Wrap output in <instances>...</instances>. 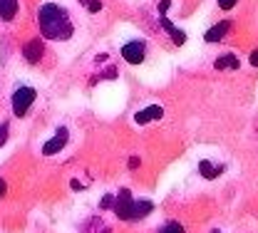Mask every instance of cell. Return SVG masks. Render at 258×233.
<instances>
[{
    "mask_svg": "<svg viewBox=\"0 0 258 233\" xmlns=\"http://www.w3.org/2000/svg\"><path fill=\"white\" fill-rule=\"evenodd\" d=\"M37 25L42 37L52 42H72L80 33V18L77 13L62 0H45L37 8Z\"/></svg>",
    "mask_w": 258,
    "mask_h": 233,
    "instance_id": "1",
    "label": "cell"
},
{
    "mask_svg": "<svg viewBox=\"0 0 258 233\" xmlns=\"http://www.w3.org/2000/svg\"><path fill=\"white\" fill-rule=\"evenodd\" d=\"M114 211H117L122 218H142L144 213H149V211H152V203H147V201H144V203H137L127 191H122V196L117 199Z\"/></svg>",
    "mask_w": 258,
    "mask_h": 233,
    "instance_id": "2",
    "label": "cell"
},
{
    "mask_svg": "<svg viewBox=\"0 0 258 233\" xmlns=\"http://www.w3.org/2000/svg\"><path fill=\"white\" fill-rule=\"evenodd\" d=\"M37 97V92L28 87V85H20V87H15V92H13V97H10V104H13V114L15 117H25L28 114V109L32 107V102Z\"/></svg>",
    "mask_w": 258,
    "mask_h": 233,
    "instance_id": "3",
    "label": "cell"
},
{
    "mask_svg": "<svg viewBox=\"0 0 258 233\" xmlns=\"http://www.w3.org/2000/svg\"><path fill=\"white\" fill-rule=\"evenodd\" d=\"M144 42H139V40H132L127 42L124 47H122V57L127 60L129 65H139V62H144Z\"/></svg>",
    "mask_w": 258,
    "mask_h": 233,
    "instance_id": "4",
    "label": "cell"
},
{
    "mask_svg": "<svg viewBox=\"0 0 258 233\" xmlns=\"http://www.w3.org/2000/svg\"><path fill=\"white\" fill-rule=\"evenodd\" d=\"M23 55H25V60H28L30 65H35V62L42 57V42H40V37L30 40V42L23 47Z\"/></svg>",
    "mask_w": 258,
    "mask_h": 233,
    "instance_id": "5",
    "label": "cell"
},
{
    "mask_svg": "<svg viewBox=\"0 0 258 233\" xmlns=\"http://www.w3.org/2000/svg\"><path fill=\"white\" fill-rule=\"evenodd\" d=\"M161 114V107L159 104H152V107H147V109H142V112H137L134 114V119H137V124H147V122H152V119H159Z\"/></svg>",
    "mask_w": 258,
    "mask_h": 233,
    "instance_id": "6",
    "label": "cell"
},
{
    "mask_svg": "<svg viewBox=\"0 0 258 233\" xmlns=\"http://www.w3.org/2000/svg\"><path fill=\"white\" fill-rule=\"evenodd\" d=\"M18 8H20L18 0H0V20L10 23V20L18 15Z\"/></svg>",
    "mask_w": 258,
    "mask_h": 233,
    "instance_id": "7",
    "label": "cell"
},
{
    "mask_svg": "<svg viewBox=\"0 0 258 233\" xmlns=\"http://www.w3.org/2000/svg\"><path fill=\"white\" fill-rule=\"evenodd\" d=\"M64 141H67V132H64V129H60L55 139H50V141H47V144L42 146V154H47V157H50V154L60 151V149L64 146Z\"/></svg>",
    "mask_w": 258,
    "mask_h": 233,
    "instance_id": "8",
    "label": "cell"
},
{
    "mask_svg": "<svg viewBox=\"0 0 258 233\" xmlns=\"http://www.w3.org/2000/svg\"><path fill=\"white\" fill-rule=\"evenodd\" d=\"M228 28H231V23H219V25H214L209 33H206V42H219V40H224L226 33H228Z\"/></svg>",
    "mask_w": 258,
    "mask_h": 233,
    "instance_id": "9",
    "label": "cell"
},
{
    "mask_svg": "<svg viewBox=\"0 0 258 233\" xmlns=\"http://www.w3.org/2000/svg\"><path fill=\"white\" fill-rule=\"evenodd\" d=\"M159 23H161V25H164V30H166V33L171 35V40H174L176 45H184V40H186V35L181 33V30H176V28H174V25L169 23V18H164V15H159Z\"/></svg>",
    "mask_w": 258,
    "mask_h": 233,
    "instance_id": "10",
    "label": "cell"
},
{
    "mask_svg": "<svg viewBox=\"0 0 258 233\" xmlns=\"http://www.w3.org/2000/svg\"><path fill=\"white\" fill-rule=\"evenodd\" d=\"M216 69H238V57L236 55H221L216 60Z\"/></svg>",
    "mask_w": 258,
    "mask_h": 233,
    "instance_id": "11",
    "label": "cell"
},
{
    "mask_svg": "<svg viewBox=\"0 0 258 233\" xmlns=\"http://www.w3.org/2000/svg\"><path fill=\"white\" fill-rule=\"evenodd\" d=\"M201 174H204V176H206V179H214V176H216V174H219V171H216V169L211 167V164H209V162H201Z\"/></svg>",
    "mask_w": 258,
    "mask_h": 233,
    "instance_id": "12",
    "label": "cell"
},
{
    "mask_svg": "<svg viewBox=\"0 0 258 233\" xmlns=\"http://www.w3.org/2000/svg\"><path fill=\"white\" fill-rule=\"evenodd\" d=\"M77 3H82L90 13H99L102 10V3H97V0H77Z\"/></svg>",
    "mask_w": 258,
    "mask_h": 233,
    "instance_id": "13",
    "label": "cell"
},
{
    "mask_svg": "<svg viewBox=\"0 0 258 233\" xmlns=\"http://www.w3.org/2000/svg\"><path fill=\"white\" fill-rule=\"evenodd\" d=\"M159 233H184V228H181L179 223H166V226H164Z\"/></svg>",
    "mask_w": 258,
    "mask_h": 233,
    "instance_id": "14",
    "label": "cell"
},
{
    "mask_svg": "<svg viewBox=\"0 0 258 233\" xmlns=\"http://www.w3.org/2000/svg\"><path fill=\"white\" fill-rule=\"evenodd\" d=\"M236 3L238 0H219V8L221 10H231V8H236Z\"/></svg>",
    "mask_w": 258,
    "mask_h": 233,
    "instance_id": "15",
    "label": "cell"
},
{
    "mask_svg": "<svg viewBox=\"0 0 258 233\" xmlns=\"http://www.w3.org/2000/svg\"><path fill=\"white\" fill-rule=\"evenodd\" d=\"M251 65L258 67V50H256V52H251Z\"/></svg>",
    "mask_w": 258,
    "mask_h": 233,
    "instance_id": "16",
    "label": "cell"
},
{
    "mask_svg": "<svg viewBox=\"0 0 258 233\" xmlns=\"http://www.w3.org/2000/svg\"><path fill=\"white\" fill-rule=\"evenodd\" d=\"M0 196H5V184L0 181Z\"/></svg>",
    "mask_w": 258,
    "mask_h": 233,
    "instance_id": "17",
    "label": "cell"
}]
</instances>
